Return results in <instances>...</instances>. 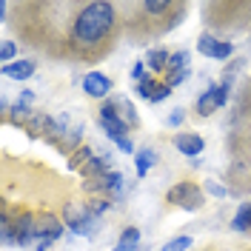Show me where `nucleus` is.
<instances>
[{
  "label": "nucleus",
  "mask_w": 251,
  "mask_h": 251,
  "mask_svg": "<svg viewBox=\"0 0 251 251\" xmlns=\"http://www.w3.org/2000/svg\"><path fill=\"white\" fill-rule=\"evenodd\" d=\"M143 9L151 12V15H163V12L172 9V3H169V0H149V3H143Z\"/></svg>",
  "instance_id": "a211bd4d"
},
{
  "label": "nucleus",
  "mask_w": 251,
  "mask_h": 251,
  "mask_svg": "<svg viewBox=\"0 0 251 251\" xmlns=\"http://www.w3.org/2000/svg\"><path fill=\"white\" fill-rule=\"evenodd\" d=\"M131 80H137V83L146 80V63H134L131 66Z\"/></svg>",
  "instance_id": "393cba45"
},
{
  "label": "nucleus",
  "mask_w": 251,
  "mask_h": 251,
  "mask_svg": "<svg viewBox=\"0 0 251 251\" xmlns=\"http://www.w3.org/2000/svg\"><path fill=\"white\" fill-rule=\"evenodd\" d=\"M60 234H63V226L54 214H40L37 217V251H46Z\"/></svg>",
  "instance_id": "20e7f679"
},
{
  "label": "nucleus",
  "mask_w": 251,
  "mask_h": 251,
  "mask_svg": "<svg viewBox=\"0 0 251 251\" xmlns=\"http://www.w3.org/2000/svg\"><path fill=\"white\" fill-rule=\"evenodd\" d=\"M205 188H208L211 194H217V197H226V194H228V191H226L223 186H217V183H205Z\"/></svg>",
  "instance_id": "c85d7f7f"
},
{
  "label": "nucleus",
  "mask_w": 251,
  "mask_h": 251,
  "mask_svg": "<svg viewBox=\"0 0 251 251\" xmlns=\"http://www.w3.org/2000/svg\"><path fill=\"white\" fill-rule=\"evenodd\" d=\"M66 226L80 237H89L94 231V214L89 211V205H69V211H66Z\"/></svg>",
  "instance_id": "7ed1b4c3"
},
{
  "label": "nucleus",
  "mask_w": 251,
  "mask_h": 251,
  "mask_svg": "<svg viewBox=\"0 0 251 251\" xmlns=\"http://www.w3.org/2000/svg\"><path fill=\"white\" fill-rule=\"evenodd\" d=\"M120 109H123V120L128 126H137V111H134V106L128 103V100H120Z\"/></svg>",
  "instance_id": "4be33fe9"
},
{
  "label": "nucleus",
  "mask_w": 251,
  "mask_h": 251,
  "mask_svg": "<svg viewBox=\"0 0 251 251\" xmlns=\"http://www.w3.org/2000/svg\"><path fill=\"white\" fill-rule=\"evenodd\" d=\"M234 231H251V203H240L234 220H231Z\"/></svg>",
  "instance_id": "ddd939ff"
},
{
  "label": "nucleus",
  "mask_w": 251,
  "mask_h": 251,
  "mask_svg": "<svg viewBox=\"0 0 251 251\" xmlns=\"http://www.w3.org/2000/svg\"><path fill=\"white\" fill-rule=\"evenodd\" d=\"M188 60H191L188 51H177V54H172V60H169V69H166V72H169V75H174V72H186Z\"/></svg>",
  "instance_id": "4468645a"
},
{
  "label": "nucleus",
  "mask_w": 251,
  "mask_h": 251,
  "mask_svg": "<svg viewBox=\"0 0 251 251\" xmlns=\"http://www.w3.org/2000/svg\"><path fill=\"white\" fill-rule=\"evenodd\" d=\"M106 208H109V200H92V203H89V211H92V214H103Z\"/></svg>",
  "instance_id": "cd10ccee"
},
{
  "label": "nucleus",
  "mask_w": 251,
  "mask_h": 251,
  "mask_svg": "<svg viewBox=\"0 0 251 251\" xmlns=\"http://www.w3.org/2000/svg\"><path fill=\"white\" fill-rule=\"evenodd\" d=\"M154 86H157V80L146 77V80H143V83H137V94H140V97H146V100H149V97H151V92H154Z\"/></svg>",
  "instance_id": "b1692460"
},
{
  "label": "nucleus",
  "mask_w": 251,
  "mask_h": 251,
  "mask_svg": "<svg viewBox=\"0 0 251 251\" xmlns=\"http://www.w3.org/2000/svg\"><path fill=\"white\" fill-rule=\"evenodd\" d=\"M191 249V237H174V240H169L166 246H163V251H188Z\"/></svg>",
  "instance_id": "f3484780"
},
{
  "label": "nucleus",
  "mask_w": 251,
  "mask_h": 251,
  "mask_svg": "<svg viewBox=\"0 0 251 251\" xmlns=\"http://www.w3.org/2000/svg\"><path fill=\"white\" fill-rule=\"evenodd\" d=\"M169 60H172V54H169L166 49H151L149 57H146V66H149L151 72H166V69H169Z\"/></svg>",
  "instance_id": "9d476101"
},
{
  "label": "nucleus",
  "mask_w": 251,
  "mask_h": 251,
  "mask_svg": "<svg viewBox=\"0 0 251 251\" xmlns=\"http://www.w3.org/2000/svg\"><path fill=\"white\" fill-rule=\"evenodd\" d=\"M83 92L89 97H106L111 92V80L106 75H100V72H89L83 77Z\"/></svg>",
  "instance_id": "0eeeda50"
},
{
  "label": "nucleus",
  "mask_w": 251,
  "mask_h": 251,
  "mask_svg": "<svg viewBox=\"0 0 251 251\" xmlns=\"http://www.w3.org/2000/svg\"><path fill=\"white\" fill-rule=\"evenodd\" d=\"M34 72H37L34 60H15L9 66H3V77H12V80H29Z\"/></svg>",
  "instance_id": "6e6552de"
},
{
  "label": "nucleus",
  "mask_w": 251,
  "mask_h": 251,
  "mask_svg": "<svg viewBox=\"0 0 251 251\" xmlns=\"http://www.w3.org/2000/svg\"><path fill=\"white\" fill-rule=\"evenodd\" d=\"M231 51H234V46L231 43H226V40H217V46H214V60H228L231 57Z\"/></svg>",
  "instance_id": "6ab92c4d"
},
{
  "label": "nucleus",
  "mask_w": 251,
  "mask_h": 251,
  "mask_svg": "<svg viewBox=\"0 0 251 251\" xmlns=\"http://www.w3.org/2000/svg\"><path fill=\"white\" fill-rule=\"evenodd\" d=\"M169 94H172V89H169L166 83H157L154 92H151V97H149V100H151V103H160V100H166Z\"/></svg>",
  "instance_id": "5701e85b"
},
{
  "label": "nucleus",
  "mask_w": 251,
  "mask_h": 251,
  "mask_svg": "<svg viewBox=\"0 0 251 251\" xmlns=\"http://www.w3.org/2000/svg\"><path fill=\"white\" fill-rule=\"evenodd\" d=\"M214 109H220L217 103V92H214V86H208L203 94H200V100H197V111H200V117H208Z\"/></svg>",
  "instance_id": "1a4fd4ad"
},
{
  "label": "nucleus",
  "mask_w": 251,
  "mask_h": 251,
  "mask_svg": "<svg viewBox=\"0 0 251 251\" xmlns=\"http://www.w3.org/2000/svg\"><path fill=\"white\" fill-rule=\"evenodd\" d=\"M183 120H186V111H183V109H174L172 114L166 117V123H169V126H180Z\"/></svg>",
  "instance_id": "a878e982"
},
{
  "label": "nucleus",
  "mask_w": 251,
  "mask_h": 251,
  "mask_svg": "<svg viewBox=\"0 0 251 251\" xmlns=\"http://www.w3.org/2000/svg\"><path fill=\"white\" fill-rule=\"evenodd\" d=\"M12 111H15V120H17V123H20V120H26V117H34V111L29 109V103H26V100H17Z\"/></svg>",
  "instance_id": "aec40b11"
},
{
  "label": "nucleus",
  "mask_w": 251,
  "mask_h": 251,
  "mask_svg": "<svg viewBox=\"0 0 251 251\" xmlns=\"http://www.w3.org/2000/svg\"><path fill=\"white\" fill-rule=\"evenodd\" d=\"M111 26H114V6L111 3H89V6H83V12L75 20L72 37L83 46H92L109 34Z\"/></svg>",
  "instance_id": "f257e3e1"
},
{
  "label": "nucleus",
  "mask_w": 251,
  "mask_h": 251,
  "mask_svg": "<svg viewBox=\"0 0 251 251\" xmlns=\"http://www.w3.org/2000/svg\"><path fill=\"white\" fill-rule=\"evenodd\" d=\"M12 231H15L17 246H26V243H31V240H37V217L29 214V211L17 214L15 223H12Z\"/></svg>",
  "instance_id": "39448f33"
},
{
  "label": "nucleus",
  "mask_w": 251,
  "mask_h": 251,
  "mask_svg": "<svg viewBox=\"0 0 251 251\" xmlns=\"http://www.w3.org/2000/svg\"><path fill=\"white\" fill-rule=\"evenodd\" d=\"M169 203L183 205L188 211H194V208L203 205V191L194 186V183H180V186H174L172 191H169Z\"/></svg>",
  "instance_id": "f03ea898"
},
{
  "label": "nucleus",
  "mask_w": 251,
  "mask_h": 251,
  "mask_svg": "<svg viewBox=\"0 0 251 251\" xmlns=\"http://www.w3.org/2000/svg\"><path fill=\"white\" fill-rule=\"evenodd\" d=\"M100 186L106 188V191H120V186H123V174L120 172H109L103 180H100Z\"/></svg>",
  "instance_id": "2eb2a0df"
},
{
  "label": "nucleus",
  "mask_w": 251,
  "mask_h": 251,
  "mask_svg": "<svg viewBox=\"0 0 251 251\" xmlns=\"http://www.w3.org/2000/svg\"><path fill=\"white\" fill-rule=\"evenodd\" d=\"M214 92H217V103H220V106H226V100H228V83L214 86Z\"/></svg>",
  "instance_id": "bb28decb"
},
{
  "label": "nucleus",
  "mask_w": 251,
  "mask_h": 251,
  "mask_svg": "<svg viewBox=\"0 0 251 251\" xmlns=\"http://www.w3.org/2000/svg\"><path fill=\"white\" fill-rule=\"evenodd\" d=\"M134 166H137V174H140V177H146V174H149V169H151V166H157V154L151 151V149H140V151L134 154Z\"/></svg>",
  "instance_id": "f8f14e48"
},
{
  "label": "nucleus",
  "mask_w": 251,
  "mask_h": 251,
  "mask_svg": "<svg viewBox=\"0 0 251 251\" xmlns=\"http://www.w3.org/2000/svg\"><path fill=\"white\" fill-rule=\"evenodd\" d=\"M15 51H17V46L12 43V40H3V46H0V60L6 63V66H9V63H15V60H12V57H15Z\"/></svg>",
  "instance_id": "412c9836"
},
{
  "label": "nucleus",
  "mask_w": 251,
  "mask_h": 251,
  "mask_svg": "<svg viewBox=\"0 0 251 251\" xmlns=\"http://www.w3.org/2000/svg\"><path fill=\"white\" fill-rule=\"evenodd\" d=\"M214 46H217V37H211V34H200V40H197V51H200V54L211 57V54H214Z\"/></svg>",
  "instance_id": "dca6fc26"
},
{
  "label": "nucleus",
  "mask_w": 251,
  "mask_h": 251,
  "mask_svg": "<svg viewBox=\"0 0 251 251\" xmlns=\"http://www.w3.org/2000/svg\"><path fill=\"white\" fill-rule=\"evenodd\" d=\"M137 243H140V231H137L134 226H128L123 234H120L117 246H114L111 251H134V249H137Z\"/></svg>",
  "instance_id": "9b49d317"
},
{
  "label": "nucleus",
  "mask_w": 251,
  "mask_h": 251,
  "mask_svg": "<svg viewBox=\"0 0 251 251\" xmlns=\"http://www.w3.org/2000/svg\"><path fill=\"white\" fill-rule=\"evenodd\" d=\"M174 146L186 157H197L205 149V140L200 134H194V131H180V134H174Z\"/></svg>",
  "instance_id": "423d86ee"
}]
</instances>
